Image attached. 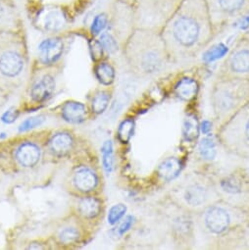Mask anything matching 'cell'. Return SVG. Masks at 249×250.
<instances>
[{
  "mask_svg": "<svg viewBox=\"0 0 249 250\" xmlns=\"http://www.w3.org/2000/svg\"><path fill=\"white\" fill-rule=\"evenodd\" d=\"M160 33L171 64L197 57L218 35L205 0H183Z\"/></svg>",
  "mask_w": 249,
  "mask_h": 250,
  "instance_id": "1",
  "label": "cell"
},
{
  "mask_svg": "<svg viewBox=\"0 0 249 250\" xmlns=\"http://www.w3.org/2000/svg\"><path fill=\"white\" fill-rule=\"evenodd\" d=\"M194 222L208 249L249 248V214L238 207L219 199L196 214Z\"/></svg>",
  "mask_w": 249,
  "mask_h": 250,
  "instance_id": "2",
  "label": "cell"
},
{
  "mask_svg": "<svg viewBox=\"0 0 249 250\" xmlns=\"http://www.w3.org/2000/svg\"><path fill=\"white\" fill-rule=\"evenodd\" d=\"M130 72L139 79H150L163 72L170 63L161 33L135 29L123 44Z\"/></svg>",
  "mask_w": 249,
  "mask_h": 250,
  "instance_id": "3",
  "label": "cell"
},
{
  "mask_svg": "<svg viewBox=\"0 0 249 250\" xmlns=\"http://www.w3.org/2000/svg\"><path fill=\"white\" fill-rule=\"evenodd\" d=\"M176 207L195 216L219 200L215 175L202 170L186 174L163 196Z\"/></svg>",
  "mask_w": 249,
  "mask_h": 250,
  "instance_id": "4",
  "label": "cell"
},
{
  "mask_svg": "<svg viewBox=\"0 0 249 250\" xmlns=\"http://www.w3.org/2000/svg\"><path fill=\"white\" fill-rule=\"evenodd\" d=\"M209 102L217 130L249 102V79L215 77Z\"/></svg>",
  "mask_w": 249,
  "mask_h": 250,
  "instance_id": "5",
  "label": "cell"
},
{
  "mask_svg": "<svg viewBox=\"0 0 249 250\" xmlns=\"http://www.w3.org/2000/svg\"><path fill=\"white\" fill-rule=\"evenodd\" d=\"M215 138L227 153L249 159V102L215 130Z\"/></svg>",
  "mask_w": 249,
  "mask_h": 250,
  "instance_id": "6",
  "label": "cell"
},
{
  "mask_svg": "<svg viewBox=\"0 0 249 250\" xmlns=\"http://www.w3.org/2000/svg\"><path fill=\"white\" fill-rule=\"evenodd\" d=\"M182 2L183 0H134L135 29L161 32Z\"/></svg>",
  "mask_w": 249,
  "mask_h": 250,
  "instance_id": "7",
  "label": "cell"
},
{
  "mask_svg": "<svg viewBox=\"0 0 249 250\" xmlns=\"http://www.w3.org/2000/svg\"><path fill=\"white\" fill-rule=\"evenodd\" d=\"M164 223L172 243L178 249H191L196 242L194 216L176 207L165 198L161 200Z\"/></svg>",
  "mask_w": 249,
  "mask_h": 250,
  "instance_id": "8",
  "label": "cell"
},
{
  "mask_svg": "<svg viewBox=\"0 0 249 250\" xmlns=\"http://www.w3.org/2000/svg\"><path fill=\"white\" fill-rule=\"evenodd\" d=\"M219 198L249 214V170L236 167L220 177L215 176Z\"/></svg>",
  "mask_w": 249,
  "mask_h": 250,
  "instance_id": "9",
  "label": "cell"
},
{
  "mask_svg": "<svg viewBox=\"0 0 249 250\" xmlns=\"http://www.w3.org/2000/svg\"><path fill=\"white\" fill-rule=\"evenodd\" d=\"M26 65L23 42L14 36L0 35V84L18 80L25 72Z\"/></svg>",
  "mask_w": 249,
  "mask_h": 250,
  "instance_id": "10",
  "label": "cell"
},
{
  "mask_svg": "<svg viewBox=\"0 0 249 250\" xmlns=\"http://www.w3.org/2000/svg\"><path fill=\"white\" fill-rule=\"evenodd\" d=\"M216 77L249 79V38L242 34L236 40L220 64Z\"/></svg>",
  "mask_w": 249,
  "mask_h": 250,
  "instance_id": "11",
  "label": "cell"
},
{
  "mask_svg": "<svg viewBox=\"0 0 249 250\" xmlns=\"http://www.w3.org/2000/svg\"><path fill=\"white\" fill-rule=\"evenodd\" d=\"M214 28L219 31L249 13V0H205Z\"/></svg>",
  "mask_w": 249,
  "mask_h": 250,
  "instance_id": "12",
  "label": "cell"
},
{
  "mask_svg": "<svg viewBox=\"0 0 249 250\" xmlns=\"http://www.w3.org/2000/svg\"><path fill=\"white\" fill-rule=\"evenodd\" d=\"M71 185L80 194H92L101 186V176L92 166H79L72 173Z\"/></svg>",
  "mask_w": 249,
  "mask_h": 250,
  "instance_id": "13",
  "label": "cell"
},
{
  "mask_svg": "<svg viewBox=\"0 0 249 250\" xmlns=\"http://www.w3.org/2000/svg\"><path fill=\"white\" fill-rule=\"evenodd\" d=\"M105 210V203L101 197L93 194L82 196L77 203L76 211L78 218L88 223L98 222Z\"/></svg>",
  "mask_w": 249,
  "mask_h": 250,
  "instance_id": "14",
  "label": "cell"
},
{
  "mask_svg": "<svg viewBox=\"0 0 249 250\" xmlns=\"http://www.w3.org/2000/svg\"><path fill=\"white\" fill-rule=\"evenodd\" d=\"M14 158L21 167L34 168L42 158V149L34 142H23L14 149Z\"/></svg>",
  "mask_w": 249,
  "mask_h": 250,
  "instance_id": "15",
  "label": "cell"
},
{
  "mask_svg": "<svg viewBox=\"0 0 249 250\" xmlns=\"http://www.w3.org/2000/svg\"><path fill=\"white\" fill-rule=\"evenodd\" d=\"M55 79L51 74H43L37 79L31 86L30 97L35 103H44L54 93Z\"/></svg>",
  "mask_w": 249,
  "mask_h": 250,
  "instance_id": "16",
  "label": "cell"
},
{
  "mask_svg": "<svg viewBox=\"0 0 249 250\" xmlns=\"http://www.w3.org/2000/svg\"><path fill=\"white\" fill-rule=\"evenodd\" d=\"M40 61L44 65H52L63 54L64 42L59 38H50L42 41L38 48Z\"/></svg>",
  "mask_w": 249,
  "mask_h": 250,
  "instance_id": "17",
  "label": "cell"
},
{
  "mask_svg": "<svg viewBox=\"0 0 249 250\" xmlns=\"http://www.w3.org/2000/svg\"><path fill=\"white\" fill-rule=\"evenodd\" d=\"M74 146V137L68 132H57L53 134L47 142L48 150L56 157H65L70 154Z\"/></svg>",
  "mask_w": 249,
  "mask_h": 250,
  "instance_id": "18",
  "label": "cell"
},
{
  "mask_svg": "<svg viewBox=\"0 0 249 250\" xmlns=\"http://www.w3.org/2000/svg\"><path fill=\"white\" fill-rule=\"evenodd\" d=\"M54 237L59 245L72 246L78 244L83 239V232L78 221H70L63 223L57 229Z\"/></svg>",
  "mask_w": 249,
  "mask_h": 250,
  "instance_id": "19",
  "label": "cell"
},
{
  "mask_svg": "<svg viewBox=\"0 0 249 250\" xmlns=\"http://www.w3.org/2000/svg\"><path fill=\"white\" fill-rule=\"evenodd\" d=\"M60 115L69 124H82L87 119L88 111L83 103L76 100H68L61 105Z\"/></svg>",
  "mask_w": 249,
  "mask_h": 250,
  "instance_id": "20",
  "label": "cell"
},
{
  "mask_svg": "<svg viewBox=\"0 0 249 250\" xmlns=\"http://www.w3.org/2000/svg\"><path fill=\"white\" fill-rule=\"evenodd\" d=\"M199 91L198 81L191 77H183L178 80L173 87V93L182 101L190 102L197 96Z\"/></svg>",
  "mask_w": 249,
  "mask_h": 250,
  "instance_id": "21",
  "label": "cell"
},
{
  "mask_svg": "<svg viewBox=\"0 0 249 250\" xmlns=\"http://www.w3.org/2000/svg\"><path fill=\"white\" fill-rule=\"evenodd\" d=\"M183 168L182 160L178 157H168L163 160L155 169V174L160 183L168 184L174 181Z\"/></svg>",
  "mask_w": 249,
  "mask_h": 250,
  "instance_id": "22",
  "label": "cell"
},
{
  "mask_svg": "<svg viewBox=\"0 0 249 250\" xmlns=\"http://www.w3.org/2000/svg\"><path fill=\"white\" fill-rule=\"evenodd\" d=\"M39 23L43 31L56 33L65 27L66 18L59 9H46L39 17Z\"/></svg>",
  "mask_w": 249,
  "mask_h": 250,
  "instance_id": "23",
  "label": "cell"
},
{
  "mask_svg": "<svg viewBox=\"0 0 249 250\" xmlns=\"http://www.w3.org/2000/svg\"><path fill=\"white\" fill-rule=\"evenodd\" d=\"M112 96L113 89L110 86L96 90L90 98V112L95 116L103 114L107 110Z\"/></svg>",
  "mask_w": 249,
  "mask_h": 250,
  "instance_id": "24",
  "label": "cell"
},
{
  "mask_svg": "<svg viewBox=\"0 0 249 250\" xmlns=\"http://www.w3.org/2000/svg\"><path fill=\"white\" fill-rule=\"evenodd\" d=\"M94 76L98 83L103 86H111L116 80V70L114 66L108 62H99L93 69Z\"/></svg>",
  "mask_w": 249,
  "mask_h": 250,
  "instance_id": "25",
  "label": "cell"
},
{
  "mask_svg": "<svg viewBox=\"0 0 249 250\" xmlns=\"http://www.w3.org/2000/svg\"><path fill=\"white\" fill-rule=\"evenodd\" d=\"M217 144L218 142L215 136L214 138L211 137V134L204 136V138L199 142L197 147V151L201 160L210 162L216 158L218 152Z\"/></svg>",
  "mask_w": 249,
  "mask_h": 250,
  "instance_id": "26",
  "label": "cell"
},
{
  "mask_svg": "<svg viewBox=\"0 0 249 250\" xmlns=\"http://www.w3.org/2000/svg\"><path fill=\"white\" fill-rule=\"evenodd\" d=\"M101 164L102 168L105 171L106 174H111L113 169H114V163H115V158H114V147H113V143L111 140H107L103 143L101 148Z\"/></svg>",
  "mask_w": 249,
  "mask_h": 250,
  "instance_id": "27",
  "label": "cell"
},
{
  "mask_svg": "<svg viewBox=\"0 0 249 250\" xmlns=\"http://www.w3.org/2000/svg\"><path fill=\"white\" fill-rule=\"evenodd\" d=\"M134 130H135V121L133 119L124 120L119 125V128L117 130L118 141L122 144H128L134 135Z\"/></svg>",
  "mask_w": 249,
  "mask_h": 250,
  "instance_id": "28",
  "label": "cell"
},
{
  "mask_svg": "<svg viewBox=\"0 0 249 250\" xmlns=\"http://www.w3.org/2000/svg\"><path fill=\"white\" fill-rule=\"evenodd\" d=\"M127 210H128L127 205L124 203H117L113 205L108 211V215H107L108 224L111 226H115L118 223H120V221H122L124 215H126Z\"/></svg>",
  "mask_w": 249,
  "mask_h": 250,
  "instance_id": "29",
  "label": "cell"
},
{
  "mask_svg": "<svg viewBox=\"0 0 249 250\" xmlns=\"http://www.w3.org/2000/svg\"><path fill=\"white\" fill-rule=\"evenodd\" d=\"M44 121H45V117L42 115L28 118L20 124L18 131H19V133L29 132L33 129H36V128L42 126V125L44 123Z\"/></svg>",
  "mask_w": 249,
  "mask_h": 250,
  "instance_id": "30",
  "label": "cell"
},
{
  "mask_svg": "<svg viewBox=\"0 0 249 250\" xmlns=\"http://www.w3.org/2000/svg\"><path fill=\"white\" fill-rule=\"evenodd\" d=\"M99 42L103 49L108 53H115L119 48V44L116 39L109 33H103L99 39Z\"/></svg>",
  "mask_w": 249,
  "mask_h": 250,
  "instance_id": "31",
  "label": "cell"
},
{
  "mask_svg": "<svg viewBox=\"0 0 249 250\" xmlns=\"http://www.w3.org/2000/svg\"><path fill=\"white\" fill-rule=\"evenodd\" d=\"M199 132V125L192 122L190 119H187L184 125V136L187 141H192L195 139V134Z\"/></svg>",
  "mask_w": 249,
  "mask_h": 250,
  "instance_id": "32",
  "label": "cell"
},
{
  "mask_svg": "<svg viewBox=\"0 0 249 250\" xmlns=\"http://www.w3.org/2000/svg\"><path fill=\"white\" fill-rule=\"evenodd\" d=\"M108 22H109V20H108L107 15H105V14L97 15L94 18V20L92 22V25H91L92 35L96 36V35H99L101 32H103V30L107 27Z\"/></svg>",
  "mask_w": 249,
  "mask_h": 250,
  "instance_id": "33",
  "label": "cell"
},
{
  "mask_svg": "<svg viewBox=\"0 0 249 250\" xmlns=\"http://www.w3.org/2000/svg\"><path fill=\"white\" fill-rule=\"evenodd\" d=\"M134 221H135V218L132 215L124 217L122 219V222L120 223L119 227L117 228V230H116L117 234L119 236H123V235L126 234L132 229V227L134 225Z\"/></svg>",
  "mask_w": 249,
  "mask_h": 250,
  "instance_id": "34",
  "label": "cell"
},
{
  "mask_svg": "<svg viewBox=\"0 0 249 250\" xmlns=\"http://www.w3.org/2000/svg\"><path fill=\"white\" fill-rule=\"evenodd\" d=\"M18 117H19V111L15 107H11L2 114L1 121L4 124H12L17 120Z\"/></svg>",
  "mask_w": 249,
  "mask_h": 250,
  "instance_id": "35",
  "label": "cell"
},
{
  "mask_svg": "<svg viewBox=\"0 0 249 250\" xmlns=\"http://www.w3.org/2000/svg\"><path fill=\"white\" fill-rule=\"evenodd\" d=\"M90 51H91V56L92 59H94V61H99L102 58L103 55V47L100 43V42L97 41H93L90 44Z\"/></svg>",
  "mask_w": 249,
  "mask_h": 250,
  "instance_id": "36",
  "label": "cell"
},
{
  "mask_svg": "<svg viewBox=\"0 0 249 250\" xmlns=\"http://www.w3.org/2000/svg\"><path fill=\"white\" fill-rule=\"evenodd\" d=\"M213 126H214L213 121L203 120V121L199 124V131H200V133H201L203 136L210 135Z\"/></svg>",
  "mask_w": 249,
  "mask_h": 250,
  "instance_id": "37",
  "label": "cell"
},
{
  "mask_svg": "<svg viewBox=\"0 0 249 250\" xmlns=\"http://www.w3.org/2000/svg\"><path fill=\"white\" fill-rule=\"evenodd\" d=\"M8 11H9V8L2 2H0V21L7 16Z\"/></svg>",
  "mask_w": 249,
  "mask_h": 250,
  "instance_id": "38",
  "label": "cell"
},
{
  "mask_svg": "<svg viewBox=\"0 0 249 250\" xmlns=\"http://www.w3.org/2000/svg\"><path fill=\"white\" fill-rule=\"evenodd\" d=\"M122 1H124V2H127V3L132 4L134 2V0H122Z\"/></svg>",
  "mask_w": 249,
  "mask_h": 250,
  "instance_id": "39",
  "label": "cell"
},
{
  "mask_svg": "<svg viewBox=\"0 0 249 250\" xmlns=\"http://www.w3.org/2000/svg\"><path fill=\"white\" fill-rule=\"evenodd\" d=\"M243 35H244V36H245V37H247V38H249V29H248V30H247V31H246V32H245V33H244V34H243Z\"/></svg>",
  "mask_w": 249,
  "mask_h": 250,
  "instance_id": "40",
  "label": "cell"
}]
</instances>
